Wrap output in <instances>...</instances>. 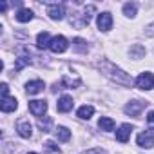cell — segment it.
Here are the masks:
<instances>
[{"label":"cell","instance_id":"cell-10","mask_svg":"<svg viewBox=\"0 0 154 154\" xmlns=\"http://www.w3.org/2000/svg\"><path fill=\"white\" fill-rule=\"evenodd\" d=\"M17 107H18L17 98H13V96L2 98V103H0V109H2V112H13V111H17Z\"/></svg>","mask_w":154,"mask_h":154},{"label":"cell","instance_id":"cell-11","mask_svg":"<svg viewBox=\"0 0 154 154\" xmlns=\"http://www.w3.org/2000/svg\"><path fill=\"white\" fill-rule=\"evenodd\" d=\"M72 98L71 96H62L58 102H56V109L60 111V112H69L71 109H72Z\"/></svg>","mask_w":154,"mask_h":154},{"label":"cell","instance_id":"cell-9","mask_svg":"<svg viewBox=\"0 0 154 154\" xmlns=\"http://www.w3.org/2000/svg\"><path fill=\"white\" fill-rule=\"evenodd\" d=\"M17 131H18V134L22 138H31L33 136V127H31V123L27 120H20L17 123Z\"/></svg>","mask_w":154,"mask_h":154},{"label":"cell","instance_id":"cell-21","mask_svg":"<svg viewBox=\"0 0 154 154\" xmlns=\"http://www.w3.org/2000/svg\"><path fill=\"white\" fill-rule=\"evenodd\" d=\"M123 15H125V17H131V18L136 17V4H131V2L125 4V6H123Z\"/></svg>","mask_w":154,"mask_h":154},{"label":"cell","instance_id":"cell-17","mask_svg":"<svg viewBox=\"0 0 154 154\" xmlns=\"http://www.w3.org/2000/svg\"><path fill=\"white\" fill-rule=\"evenodd\" d=\"M98 127L102 131H112L114 129V120L112 118H107V116H102L100 122H98Z\"/></svg>","mask_w":154,"mask_h":154},{"label":"cell","instance_id":"cell-7","mask_svg":"<svg viewBox=\"0 0 154 154\" xmlns=\"http://www.w3.org/2000/svg\"><path fill=\"white\" fill-rule=\"evenodd\" d=\"M145 105H147V102H141V100L129 102V103L125 105V112H127V114H131V116H138V114L145 109Z\"/></svg>","mask_w":154,"mask_h":154},{"label":"cell","instance_id":"cell-18","mask_svg":"<svg viewBox=\"0 0 154 154\" xmlns=\"http://www.w3.org/2000/svg\"><path fill=\"white\" fill-rule=\"evenodd\" d=\"M96 11V8L94 6H87L85 8V11H84V15H82V26H87L89 22H91V18H93V13Z\"/></svg>","mask_w":154,"mask_h":154},{"label":"cell","instance_id":"cell-24","mask_svg":"<svg viewBox=\"0 0 154 154\" xmlns=\"http://www.w3.org/2000/svg\"><path fill=\"white\" fill-rule=\"evenodd\" d=\"M44 147H45L47 152H56V154L60 152V149H58V145H54V141H45Z\"/></svg>","mask_w":154,"mask_h":154},{"label":"cell","instance_id":"cell-8","mask_svg":"<svg viewBox=\"0 0 154 154\" xmlns=\"http://www.w3.org/2000/svg\"><path fill=\"white\" fill-rule=\"evenodd\" d=\"M47 15H49L53 20H62V18L65 17V6H63V4H53V6H49Z\"/></svg>","mask_w":154,"mask_h":154},{"label":"cell","instance_id":"cell-2","mask_svg":"<svg viewBox=\"0 0 154 154\" xmlns=\"http://www.w3.org/2000/svg\"><path fill=\"white\" fill-rule=\"evenodd\" d=\"M136 87L141 91H150L154 89V74L152 72H141L136 78Z\"/></svg>","mask_w":154,"mask_h":154},{"label":"cell","instance_id":"cell-12","mask_svg":"<svg viewBox=\"0 0 154 154\" xmlns=\"http://www.w3.org/2000/svg\"><path fill=\"white\" fill-rule=\"evenodd\" d=\"M131 131H132V127H131L129 123L120 125V129L116 131V140H118V141H122V143H125V141L129 140V136H131Z\"/></svg>","mask_w":154,"mask_h":154},{"label":"cell","instance_id":"cell-1","mask_svg":"<svg viewBox=\"0 0 154 154\" xmlns=\"http://www.w3.org/2000/svg\"><path fill=\"white\" fill-rule=\"evenodd\" d=\"M100 69L103 71V74L105 76H109L111 80H114L116 84H120V85H131L132 84V78L127 74V72H123L120 67H116L114 63H111V62H100Z\"/></svg>","mask_w":154,"mask_h":154},{"label":"cell","instance_id":"cell-30","mask_svg":"<svg viewBox=\"0 0 154 154\" xmlns=\"http://www.w3.org/2000/svg\"><path fill=\"white\" fill-rule=\"evenodd\" d=\"M29 154H36V152H29Z\"/></svg>","mask_w":154,"mask_h":154},{"label":"cell","instance_id":"cell-23","mask_svg":"<svg viewBox=\"0 0 154 154\" xmlns=\"http://www.w3.org/2000/svg\"><path fill=\"white\" fill-rule=\"evenodd\" d=\"M74 47H76L78 53H85L87 51V45H85V42L82 38H74Z\"/></svg>","mask_w":154,"mask_h":154},{"label":"cell","instance_id":"cell-27","mask_svg":"<svg viewBox=\"0 0 154 154\" xmlns=\"http://www.w3.org/2000/svg\"><path fill=\"white\" fill-rule=\"evenodd\" d=\"M147 122H149V123H152V125H154V111H152V112H149V114H147Z\"/></svg>","mask_w":154,"mask_h":154},{"label":"cell","instance_id":"cell-29","mask_svg":"<svg viewBox=\"0 0 154 154\" xmlns=\"http://www.w3.org/2000/svg\"><path fill=\"white\" fill-rule=\"evenodd\" d=\"M8 9V4L6 2H0V11H6Z\"/></svg>","mask_w":154,"mask_h":154},{"label":"cell","instance_id":"cell-4","mask_svg":"<svg viewBox=\"0 0 154 154\" xmlns=\"http://www.w3.org/2000/svg\"><path fill=\"white\" fill-rule=\"evenodd\" d=\"M69 47V44H67V38L65 36H62V35H58V36H54L53 40H51V45H49V49L53 51V53H63L65 49Z\"/></svg>","mask_w":154,"mask_h":154},{"label":"cell","instance_id":"cell-25","mask_svg":"<svg viewBox=\"0 0 154 154\" xmlns=\"http://www.w3.org/2000/svg\"><path fill=\"white\" fill-rule=\"evenodd\" d=\"M80 154H107L103 149H100V147H94V149H89V150H84V152H80Z\"/></svg>","mask_w":154,"mask_h":154},{"label":"cell","instance_id":"cell-20","mask_svg":"<svg viewBox=\"0 0 154 154\" xmlns=\"http://www.w3.org/2000/svg\"><path fill=\"white\" fill-rule=\"evenodd\" d=\"M131 56H134V58H143V56H145V47L140 45V44L132 45V47H131Z\"/></svg>","mask_w":154,"mask_h":154},{"label":"cell","instance_id":"cell-3","mask_svg":"<svg viewBox=\"0 0 154 154\" xmlns=\"http://www.w3.org/2000/svg\"><path fill=\"white\" fill-rule=\"evenodd\" d=\"M29 111H31L33 116H36L40 120L45 114V111H47V102H44V100H31L29 102Z\"/></svg>","mask_w":154,"mask_h":154},{"label":"cell","instance_id":"cell-26","mask_svg":"<svg viewBox=\"0 0 154 154\" xmlns=\"http://www.w3.org/2000/svg\"><path fill=\"white\" fill-rule=\"evenodd\" d=\"M145 35H149V36H154V24H150V26L145 29Z\"/></svg>","mask_w":154,"mask_h":154},{"label":"cell","instance_id":"cell-14","mask_svg":"<svg viewBox=\"0 0 154 154\" xmlns=\"http://www.w3.org/2000/svg\"><path fill=\"white\" fill-rule=\"evenodd\" d=\"M51 36H49V33L47 31H44V33H40L38 36H36V45H38V49H45V47H49L51 45Z\"/></svg>","mask_w":154,"mask_h":154},{"label":"cell","instance_id":"cell-19","mask_svg":"<svg viewBox=\"0 0 154 154\" xmlns=\"http://www.w3.org/2000/svg\"><path fill=\"white\" fill-rule=\"evenodd\" d=\"M56 138H58L60 141H69V140H71V131H69L67 127H58V129H56Z\"/></svg>","mask_w":154,"mask_h":154},{"label":"cell","instance_id":"cell-13","mask_svg":"<svg viewBox=\"0 0 154 154\" xmlns=\"http://www.w3.org/2000/svg\"><path fill=\"white\" fill-rule=\"evenodd\" d=\"M26 91L29 94H38V93L44 91V82L42 80H31V82H27L26 84Z\"/></svg>","mask_w":154,"mask_h":154},{"label":"cell","instance_id":"cell-16","mask_svg":"<svg viewBox=\"0 0 154 154\" xmlns=\"http://www.w3.org/2000/svg\"><path fill=\"white\" fill-rule=\"evenodd\" d=\"M31 18H33V11H31V9H27V8H22V9L17 13V20H18V22H22V24L29 22Z\"/></svg>","mask_w":154,"mask_h":154},{"label":"cell","instance_id":"cell-28","mask_svg":"<svg viewBox=\"0 0 154 154\" xmlns=\"http://www.w3.org/2000/svg\"><path fill=\"white\" fill-rule=\"evenodd\" d=\"M0 87H2V98H6V96H8V85H6V84H2Z\"/></svg>","mask_w":154,"mask_h":154},{"label":"cell","instance_id":"cell-5","mask_svg":"<svg viewBox=\"0 0 154 154\" xmlns=\"http://www.w3.org/2000/svg\"><path fill=\"white\" fill-rule=\"evenodd\" d=\"M136 141H138V145H140V147L150 149V147L154 145V132H152V131H143V132H140V134H138Z\"/></svg>","mask_w":154,"mask_h":154},{"label":"cell","instance_id":"cell-6","mask_svg":"<svg viewBox=\"0 0 154 154\" xmlns=\"http://www.w3.org/2000/svg\"><path fill=\"white\" fill-rule=\"evenodd\" d=\"M96 24H98V29L100 31H109L111 27H112V17H111V13H100L98 15V18H96Z\"/></svg>","mask_w":154,"mask_h":154},{"label":"cell","instance_id":"cell-15","mask_svg":"<svg viewBox=\"0 0 154 154\" xmlns=\"http://www.w3.org/2000/svg\"><path fill=\"white\" fill-rule=\"evenodd\" d=\"M76 114H78V118H82V120H89L94 114V107L93 105H82L78 111H76Z\"/></svg>","mask_w":154,"mask_h":154},{"label":"cell","instance_id":"cell-22","mask_svg":"<svg viewBox=\"0 0 154 154\" xmlns=\"http://www.w3.org/2000/svg\"><path fill=\"white\" fill-rule=\"evenodd\" d=\"M51 123H53L51 118H44V120L40 118V120H38V127H40L44 132H49V131H51Z\"/></svg>","mask_w":154,"mask_h":154}]
</instances>
